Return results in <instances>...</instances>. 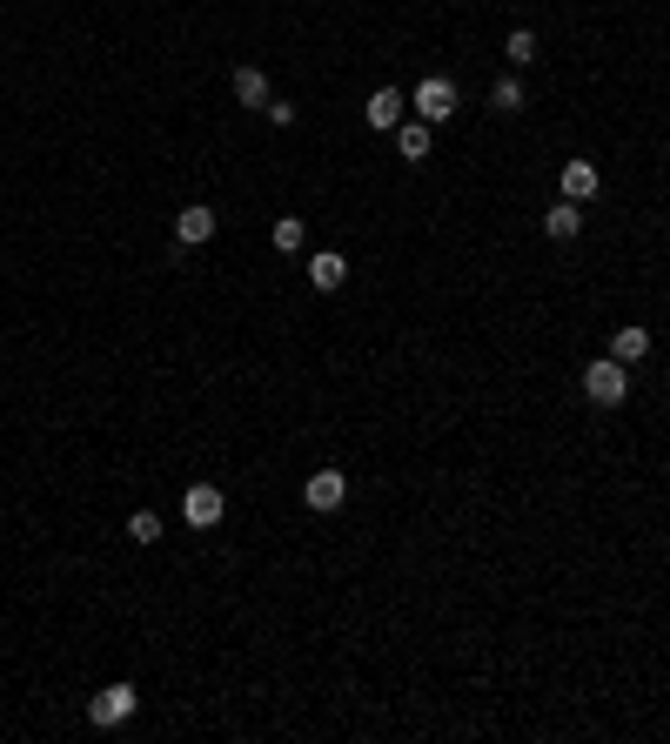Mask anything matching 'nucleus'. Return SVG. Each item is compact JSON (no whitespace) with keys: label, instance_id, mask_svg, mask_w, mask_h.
Returning a JSON list of instances; mask_svg holds the SVG:
<instances>
[{"label":"nucleus","instance_id":"obj_15","mask_svg":"<svg viewBox=\"0 0 670 744\" xmlns=\"http://www.w3.org/2000/svg\"><path fill=\"white\" fill-rule=\"evenodd\" d=\"M268 242L282 248V255H295V248H302V222H295V215H282V222L268 228Z\"/></svg>","mask_w":670,"mask_h":744},{"label":"nucleus","instance_id":"obj_1","mask_svg":"<svg viewBox=\"0 0 670 744\" xmlns=\"http://www.w3.org/2000/svg\"><path fill=\"white\" fill-rule=\"evenodd\" d=\"M583 396H590L597 409H617V403L630 396L624 362H617V356H610V362H590V369H583Z\"/></svg>","mask_w":670,"mask_h":744},{"label":"nucleus","instance_id":"obj_3","mask_svg":"<svg viewBox=\"0 0 670 744\" xmlns=\"http://www.w3.org/2000/svg\"><path fill=\"white\" fill-rule=\"evenodd\" d=\"M342 496H349V476H342V470H315L309 483H302V503H309V510H322V517H329V510H342Z\"/></svg>","mask_w":670,"mask_h":744},{"label":"nucleus","instance_id":"obj_16","mask_svg":"<svg viewBox=\"0 0 670 744\" xmlns=\"http://www.w3.org/2000/svg\"><path fill=\"white\" fill-rule=\"evenodd\" d=\"M128 537H134V543H161V517H155V510H134V517H128Z\"/></svg>","mask_w":670,"mask_h":744},{"label":"nucleus","instance_id":"obj_11","mask_svg":"<svg viewBox=\"0 0 670 744\" xmlns=\"http://www.w3.org/2000/svg\"><path fill=\"white\" fill-rule=\"evenodd\" d=\"M309 282H315L322 295H335L342 282H349V262H342V255L329 248V255H315V262H309Z\"/></svg>","mask_w":670,"mask_h":744},{"label":"nucleus","instance_id":"obj_5","mask_svg":"<svg viewBox=\"0 0 670 744\" xmlns=\"http://www.w3.org/2000/svg\"><path fill=\"white\" fill-rule=\"evenodd\" d=\"M222 510H228V496L215 490V483H195V490L181 496V517L195 523V530H208V523H222Z\"/></svg>","mask_w":670,"mask_h":744},{"label":"nucleus","instance_id":"obj_10","mask_svg":"<svg viewBox=\"0 0 670 744\" xmlns=\"http://www.w3.org/2000/svg\"><path fill=\"white\" fill-rule=\"evenodd\" d=\"M577 228H583V208L570 202V195H563V202L550 208V215H543V235H550V242H570Z\"/></svg>","mask_w":670,"mask_h":744},{"label":"nucleus","instance_id":"obj_2","mask_svg":"<svg viewBox=\"0 0 670 744\" xmlns=\"http://www.w3.org/2000/svg\"><path fill=\"white\" fill-rule=\"evenodd\" d=\"M134 704H141V698H134V684H108V691H94V698H88V718L101 724V731H121V724L134 718Z\"/></svg>","mask_w":670,"mask_h":744},{"label":"nucleus","instance_id":"obj_6","mask_svg":"<svg viewBox=\"0 0 670 744\" xmlns=\"http://www.w3.org/2000/svg\"><path fill=\"white\" fill-rule=\"evenodd\" d=\"M208 235H215V208H181V215H175V242L181 248H201V242H208Z\"/></svg>","mask_w":670,"mask_h":744},{"label":"nucleus","instance_id":"obj_8","mask_svg":"<svg viewBox=\"0 0 670 744\" xmlns=\"http://www.w3.org/2000/svg\"><path fill=\"white\" fill-rule=\"evenodd\" d=\"M597 188H603L597 161H563V195H570V202H590Z\"/></svg>","mask_w":670,"mask_h":744},{"label":"nucleus","instance_id":"obj_17","mask_svg":"<svg viewBox=\"0 0 670 744\" xmlns=\"http://www.w3.org/2000/svg\"><path fill=\"white\" fill-rule=\"evenodd\" d=\"M490 101H496L503 114H516V108H523V81H496V88H490Z\"/></svg>","mask_w":670,"mask_h":744},{"label":"nucleus","instance_id":"obj_14","mask_svg":"<svg viewBox=\"0 0 670 744\" xmlns=\"http://www.w3.org/2000/svg\"><path fill=\"white\" fill-rule=\"evenodd\" d=\"M503 54H510L516 68H530V61H536V34H530V27H516L510 41H503Z\"/></svg>","mask_w":670,"mask_h":744},{"label":"nucleus","instance_id":"obj_9","mask_svg":"<svg viewBox=\"0 0 670 744\" xmlns=\"http://www.w3.org/2000/svg\"><path fill=\"white\" fill-rule=\"evenodd\" d=\"M610 356L624 362V369H630V362H644V356H650V329H637V322H624V329L610 336Z\"/></svg>","mask_w":670,"mask_h":744},{"label":"nucleus","instance_id":"obj_7","mask_svg":"<svg viewBox=\"0 0 670 744\" xmlns=\"http://www.w3.org/2000/svg\"><path fill=\"white\" fill-rule=\"evenodd\" d=\"M362 121H369V128H402V94L396 88H376L369 101H362Z\"/></svg>","mask_w":670,"mask_h":744},{"label":"nucleus","instance_id":"obj_4","mask_svg":"<svg viewBox=\"0 0 670 744\" xmlns=\"http://www.w3.org/2000/svg\"><path fill=\"white\" fill-rule=\"evenodd\" d=\"M416 114H423L429 128H436V121H449V114H456V81H443V74H429L423 88H416Z\"/></svg>","mask_w":670,"mask_h":744},{"label":"nucleus","instance_id":"obj_13","mask_svg":"<svg viewBox=\"0 0 670 744\" xmlns=\"http://www.w3.org/2000/svg\"><path fill=\"white\" fill-rule=\"evenodd\" d=\"M396 148H402V161H429V121H402Z\"/></svg>","mask_w":670,"mask_h":744},{"label":"nucleus","instance_id":"obj_12","mask_svg":"<svg viewBox=\"0 0 670 744\" xmlns=\"http://www.w3.org/2000/svg\"><path fill=\"white\" fill-rule=\"evenodd\" d=\"M235 101H242V108H268V101H275V94H268V74L242 68V74H235Z\"/></svg>","mask_w":670,"mask_h":744}]
</instances>
